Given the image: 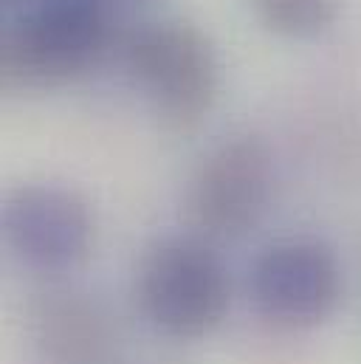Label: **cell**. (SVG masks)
<instances>
[{
	"label": "cell",
	"mask_w": 361,
	"mask_h": 364,
	"mask_svg": "<svg viewBox=\"0 0 361 364\" xmlns=\"http://www.w3.org/2000/svg\"><path fill=\"white\" fill-rule=\"evenodd\" d=\"M136 294L147 322L170 339H203L223 325L232 279L220 255L203 237L156 240L136 274Z\"/></svg>",
	"instance_id": "1"
},
{
	"label": "cell",
	"mask_w": 361,
	"mask_h": 364,
	"mask_svg": "<svg viewBox=\"0 0 361 364\" xmlns=\"http://www.w3.org/2000/svg\"><path fill=\"white\" fill-rule=\"evenodd\" d=\"M122 57L170 130L198 127L215 107L220 60L198 26L183 20L144 23L124 37Z\"/></svg>",
	"instance_id": "2"
},
{
	"label": "cell",
	"mask_w": 361,
	"mask_h": 364,
	"mask_svg": "<svg viewBox=\"0 0 361 364\" xmlns=\"http://www.w3.org/2000/svg\"><path fill=\"white\" fill-rule=\"evenodd\" d=\"M110 46V17L93 0H45L3 34V82L54 88L99 63Z\"/></svg>",
	"instance_id": "3"
},
{
	"label": "cell",
	"mask_w": 361,
	"mask_h": 364,
	"mask_svg": "<svg viewBox=\"0 0 361 364\" xmlns=\"http://www.w3.org/2000/svg\"><path fill=\"white\" fill-rule=\"evenodd\" d=\"M274 195V153L254 133L217 141L195 167L186 212L206 240H240L266 218Z\"/></svg>",
	"instance_id": "4"
},
{
	"label": "cell",
	"mask_w": 361,
	"mask_h": 364,
	"mask_svg": "<svg viewBox=\"0 0 361 364\" xmlns=\"http://www.w3.org/2000/svg\"><path fill=\"white\" fill-rule=\"evenodd\" d=\"M3 240L23 266L43 274H63L90 257L96 218L77 189L51 181H26L6 192Z\"/></svg>",
	"instance_id": "5"
},
{
	"label": "cell",
	"mask_w": 361,
	"mask_h": 364,
	"mask_svg": "<svg viewBox=\"0 0 361 364\" xmlns=\"http://www.w3.org/2000/svg\"><path fill=\"white\" fill-rule=\"evenodd\" d=\"M249 288L257 311L271 325L305 331L333 316L342 302L345 274L328 243L316 237H285L257 255Z\"/></svg>",
	"instance_id": "6"
},
{
	"label": "cell",
	"mask_w": 361,
	"mask_h": 364,
	"mask_svg": "<svg viewBox=\"0 0 361 364\" xmlns=\"http://www.w3.org/2000/svg\"><path fill=\"white\" fill-rule=\"evenodd\" d=\"M43 342L60 364H99L110 348L104 316L82 299H57L43 314Z\"/></svg>",
	"instance_id": "7"
},
{
	"label": "cell",
	"mask_w": 361,
	"mask_h": 364,
	"mask_svg": "<svg viewBox=\"0 0 361 364\" xmlns=\"http://www.w3.org/2000/svg\"><path fill=\"white\" fill-rule=\"evenodd\" d=\"M249 9L271 34L308 40L325 34L339 20L345 0H249Z\"/></svg>",
	"instance_id": "8"
}]
</instances>
